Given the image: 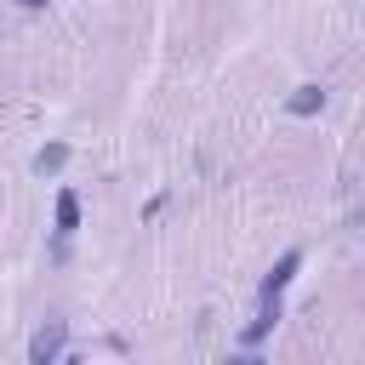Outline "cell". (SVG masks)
Here are the masks:
<instances>
[{
    "mask_svg": "<svg viewBox=\"0 0 365 365\" xmlns=\"http://www.w3.org/2000/svg\"><path fill=\"white\" fill-rule=\"evenodd\" d=\"M63 348H68V319H46V325L29 336V365H51Z\"/></svg>",
    "mask_w": 365,
    "mask_h": 365,
    "instance_id": "obj_1",
    "label": "cell"
},
{
    "mask_svg": "<svg viewBox=\"0 0 365 365\" xmlns=\"http://www.w3.org/2000/svg\"><path fill=\"white\" fill-rule=\"evenodd\" d=\"M279 319H285V302H279V297H257V319L240 331V342H245V348H257V342H262Z\"/></svg>",
    "mask_w": 365,
    "mask_h": 365,
    "instance_id": "obj_2",
    "label": "cell"
},
{
    "mask_svg": "<svg viewBox=\"0 0 365 365\" xmlns=\"http://www.w3.org/2000/svg\"><path fill=\"white\" fill-rule=\"evenodd\" d=\"M297 268H302V251H285V257H279V262H274V268L262 274V285H257V297H279V291H285V285L297 279Z\"/></svg>",
    "mask_w": 365,
    "mask_h": 365,
    "instance_id": "obj_3",
    "label": "cell"
},
{
    "mask_svg": "<svg viewBox=\"0 0 365 365\" xmlns=\"http://www.w3.org/2000/svg\"><path fill=\"white\" fill-rule=\"evenodd\" d=\"M74 228H80V194L74 188H57V257H63V245H68Z\"/></svg>",
    "mask_w": 365,
    "mask_h": 365,
    "instance_id": "obj_4",
    "label": "cell"
},
{
    "mask_svg": "<svg viewBox=\"0 0 365 365\" xmlns=\"http://www.w3.org/2000/svg\"><path fill=\"white\" fill-rule=\"evenodd\" d=\"M319 108H325V86H314V80L285 97V114H297V120H308V114H319Z\"/></svg>",
    "mask_w": 365,
    "mask_h": 365,
    "instance_id": "obj_5",
    "label": "cell"
},
{
    "mask_svg": "<svg viewBox=\"0 0 365 365\" xmlns=\"http://www.w3.org/2000/svg\"><path fill=\"white\" fill-rule=\"evenodd\" d=\"M63 165H68V143H46V148L29 160V171H34V177H57Z\"/></svg>",
    "mask_w": 365,
    "mask_h": 365,
    "instance_id": "obj_6",
    "label": "cell"
},
{
    "mask_svg": "<svg viewBox=\"0 0 365 365\" xmlns=\"http://www.w3.org/2000/svg\"><path fill=\"white\" fill-rule=\"evenodd\" d=\"M17 6H23V11H40V6H46V0H17Z\"/></svg>",
    "mask_w": 365,
    "mask_h": 365,
    "instance_id": "obj_7",
    "label": "cell"
}]
</instances>
